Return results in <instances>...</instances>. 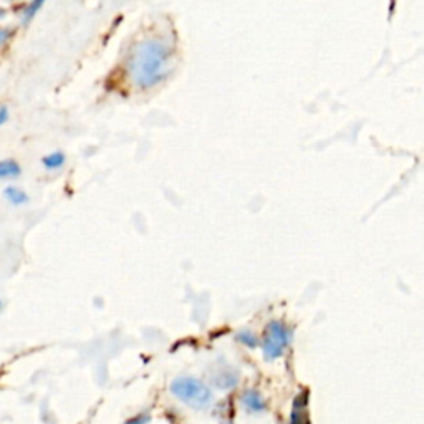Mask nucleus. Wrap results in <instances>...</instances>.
I'll use <instances>...</instances> for the list:
<instances>
[{"label":"nucleus","mask_w":424,"mask_h":424,"mask_svg":"<svg viewBox=\"0 0 424 424\" xmlns=\"http://www.w3.org/2000/svg\"><path fill=\"white\" fill-rule=\"evenodd\" d=\"M235 338H237L239 343H242L247 348H257L258 346V338L254 335L251 330H242V332H239L235 335Z\"/></svg>","instance_id":"obj_11"},{"label":"nucleus","mask_w":424,"mask_h":424,"mask_svg":"<svg viewBox=\"0 0 424 424\" xmlns=\"http://www.w3.org/2000/svg\"><path fill=\"white\" fill-rule=\"evenodd\" d=\"M45 2L47 0H32V2H30L29 6L24 8V12H22V22H24V24L32 22L34 17L37 15V13L40 12V8L43 7V3Z\"/></svg>","instance_id":"obj_10"},{"label":"nucleus","mask_w":424,"mask_h":424,"mask_svg":"<svg viewBox=\"0 0 424 424\" xmlns=\"http://www.w3.org/2000/svg\"><path fill=\"white\" fill-rule=\"evenodd\" d=\"M290 342H292V330L280 320L270 321L265 328L264 342H262L265 360L274 361L280 358L287 351Z\"/></svg>","instance_id":"obj_3"},{"label":"nucleus","mask_w":424,"mask_h":424,"mask_svg":"<svg viewBox=\"0 0 424 424\" xmlns=\"http://www.w3.org/2000/svg\"><path fill=\"white\" fill-rule=\"evenodd\" d=\"M8 119V110L6 106H0V126Z\"/></svg>","instance_id":"obj_14"},{"label":"nucleus","mask_w":424,"mask_h":424,"mask_svg":"<svg viewBox=\"0 0 424 424\" xmlns=\"http://www.w3.org/2000/svg\"><path fill=\"white\" fill-rule=\"evenodd\" d=\"M173 45L163 37L142 40L129 60L133 82L140 88H153L171 71Z\"/></svg>","instance_id":"obj_1"},{"label":"nucleus","mask_w":424,"mask_h":424,"mask_svg":"<svg viewBox=\"0 0 424 424\" xmlns=\"http://www.w3.org/2000/svg\"><path fill=\"white\" fill-rule=\"evenodd\" d=\"M0 310H2V302H0Z\"/></svg>","instance_id":"obj_15"},{"label":"nucleus","mask_w":424,"mask_h":424,"mask_svg":"<svg viewBox=\"0 0 424 424\" xmlns=\"http://www.w3.org/2000/svg\"><path fill=\"white\" fill-rule=\"evenodd\" d=\"M240 403L249 413H264L267 409L264 396L257 390H245L240 396Z\"/></svg>","instance_id":"obj_4"},{"label":"nucleus","mask_w":424,"mask_h":424,"mask_svg":"<svg viewBox=\"0 0 424 424\" xmlns=\"http://www.w3.org/2000/svg\"><path fill=\"white\" fill-rule=\"evenodd\" d=\"M307 404H309V393L302 391L293 401L292 414H290L288 424H309V416H307Z\"/></svg>","instance_id":"obj_5"},{"label":"nucleus","mask_w":424,"mask_h":424,"mask_svg":"<svg viewBox=\"0 0 424 424\" xmlns=\"http://www.w3.org/2000/svg\"><path fill=\"white\" fill-rule=\"evenodd\" d=\"M151 421L149 414H138V416L128 419L124 424H148Z\"/></svg>","instance_id":"obj_12"},{"label":"nucleus","mask_w":424,"mask_h":424,"mask_svg":"<svg viewBox=\"0 0 424 424\" xmlns=\"http://www.w3.org/2000/svg\"><path fill=\"white\" fill-rule=\"evenodd\" d=\"M20 174H22V168L17 161L13 159L0 161V181L13 180V177H19Z\"/></svg>","instance_id":"obj_7"},{"label":"nucleus","mask_w":424,"mask_h":424,"mask_svg":"<svg viewBox=\"0 0 424 424\" xmlns=\"http://www.w3.org/2000/svg\"><path fill=\"white\" fill-rule=\"evenodd\" d=\"M171 393L181 403L193 409H206L212 404V390L206 383L193 377H180L171 383Z\"/></svg>","instance_id":"obj_2"},{"label":"nucleus","mask_w":424,"mask_h":424,"mask_svg":"<svg viewBox=\"0 0 424 424\" xmlns=\"http://www.w3.org/2000/svg\"><path fill=\"white\" fill-rule=\"evenodd\" d=\"M43 166L45 169H50V171H57V169H61L66 163V156L64 151H55V153H50L45 158L42 159Z\"/></svg>","instance_id":"obj_9"},{"label":"nucleus","mask_w":424,"mask_h":424,"mask_svg":"<svg viewBox=\"0 0 424 424\" xmlns=\"http://www.w3.org/2000/svg\"><path fill=\"white\" fill-rule=\"evenodd\" d=\"M10 37H12V30L10 29H0V47L6 45Z\"/></svg>","instance_id":"obj_13"},{"label":"nucleus","mask_w":424,"mask_h":424,"mask_svg":"<svg viewBox=\"0 0 424 424\" xmlns=\"http://www.w3.org/2000/svg\"><path fill=\"white\" fill-rule=\"evenodd\" d=\"M214 385L221 390H229V388H234L235 383L239 381V373L235 372L234 368L231 370H221V372L216 373V377L212 378Z\"/></svg>","instance_id":"obj_6"},{"label":"nucleus","mask_w":424,"mask_h":424,"mask_svg":"<svg viewBox=\"0 0 424 424\" xmlns=\"http://www.w3.org/2000/svg\"><path fill=\"white\" fill-rule=\"evenodd\" d=\"M3 194H6L7 200L10 204H13V206H24V204L29 203V196H27V193H24V191L15 186L6 187Z\"/></svg>","instance_id":"obj_8"},{"label":"nucleus","mask_w":424,"mask_h":424,"mask_svg":"<svg viewBox=\"0 0 424 424\" xmlns=\"http://www.w3.org/2000/svg\"><path fill=\"white\" fill-rule=\"evenodd\" d=\"M227 424H232V423H227Z\"/></svg>","instance_id":"obj_16"}]
</instances>
